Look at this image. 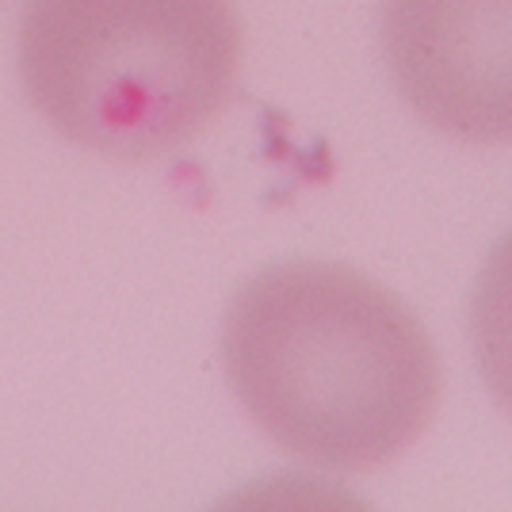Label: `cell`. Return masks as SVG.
Returning a JSON list of instances; mask_svg holds the SVG:
<instances>
[{
    "label": "cell",
    "mask_w": 512,
    "mask_h": 512,
    "mask_svg": "<svg viewBox=\"0 0 512 512\" xmlns=\"http://www.w3.org/2000/svg\"><path fill=\"white\" fill-rule=\"evenodd\" d=\"M386 73L428 127L512 142V0H383Z\"/></svg>",
    "instance_id": "3957f363"
},
{
    "label": "cell",
    "mask_w": 512,
    "mask_h": 512,
    "mask_svg": "<svg viewBox=\"0 0 512 512\" xmlns=\"http://www.w3.org/2000/svg\"><path fill=\"white\" fill-rule=\"evenodd\" d=\"M222 367L268 440L333 474L394 463L440 406V356L425 325L333 260L256 272L222 321Z\"/></svg>",
    "instance_id": "6da1fadb"
},
{
    "label": "cell",
    "mask_w": 512,
    "mask_h": 512,
    "mask_svg": "<svg viewBox=\"0 0 512 512\" xmlns=\"http://www.w3.org/2000/svg\"><path fill=\"white\" fill-rule=\"evenodd\" d=\"M470 348L490 398L512 417V230L490 249L474 283Z\"/></svg>",
    "instance_id": "277c9868"
},
{
    "label": "cell",
    "mask_w": 512,
    "mask_h": 512,
    "mask_svg": "<svg viewBox=\"0 0 512 512\" xmlns=\"http://www.w3.org/2000/svg\"><path fill=\"white\" fill-rule=\"evenodd\" d=\"M237 65L234 0H23L27 100L111 161L184 150L226 111Z\"/></svg>",
    "instance_id": "7a4b0ae2"
}]
</instances>
